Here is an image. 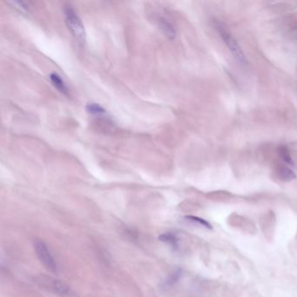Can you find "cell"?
Listing matches in <instances>:
<instances>
[{
	"label": "cell",
	"instance_id": "1",
	"mask_svg": "<svg viewBox=\"0 0 297 297\" xmlns=\"http://www.w3.org/2000/svg\"><path fill=\"white\" fill-rule=\"evenodd\" d=\"M213 24L219 36L221 37L224 44L228 48L231 54L234 59L237 60L239 63L242 66H246L248 64V60L246 58L245 53L242 51V47L238 44L237 40L234 39V36L228 31L226 25L221 22L220 20H214Z\"/></svg>",
	"mask_w": 297,
	"mask_h": 297
},
{
	"label": "cell",
	"instance_id": "2",
	"mask_svg": "<svg viewBox=\"0 0 297 297\" xmlns=\"http://www.w3.org/2000/svg\"><path fill=\"white\" fill-rule=\"evenodd\" d=\"M64 16H65V20H66L65 22L68 25L69 31L74 37V39L77 40V42L81 46L86 44L87 35H86L85 27H84L83 23L80 20L79 15L74 11V9L69 5L65 6Z\"/></svg>",
	"mask_w": 297,
	"mask_h": 297
},
{
	"label": "cell",
	"instance_id": "3",
	"mask_svg": "<svg viewBox=\"0 0 297 297\" xmlns=\"http://www.w3.org/2000/svg\"><path fill=\"white\" fill-rule=\"evenodd\" d=\"M36 283L40 287L46 289L55 295L61 297H75V295L71 291V289L63 283L54 278L48 276H39L36 279Z\"/></svg>",
	"mask_w": 297,
	"mask_h": 297
},
{
	"label": "cell",
	"instance_id": "4",
	"mask_svg": "<svg viewBox=\"0 0 297 297\" xmlns=\"http://www.w3.org/2000/svg\"><path fill=\"white\" fill-rule=\"evenodd\" d=\"M34 250L40 262L52 273H57L58 272L57 262L52 256L50 250H48L46 244L40 240H37L34 242Z\"/></svg>",
	"mask_w": 297,
	"mask_h": 297
},
{
	"label": "cell",
	"instance_id": "5",
	"mask_svg": "<svg viewBox=\"0 0 297 297\" xmlns=\"http://www.w3.org/2000/svg\"><path fill=\"white\" fill-rule=\"evenodd\" d=\"M159 27L162 31L163 33L169 39L174 40L176 36V31L170 21L166 20V18H160L158 21Z\"/></svg>",
	"mask_w": 297,
	"mask_h": 297
},
{
	"label": "cell",
	"instance_id": "6",
	"mask_svg": "<svg viewBox=\"0 0 297 297\" xmlns=\"http://www.w3.org/2000/svg\"><path fill=\"white\" fill-rule=\"evenodd\" d=\"M277 175L280 180L289 183L297 178V175L290 167L285 165H279L277 167Z\"/></svg>",
	"mask_w": 297,
	"mask_h": 297
},
{
	"label": "cell",
	"instance_id": "7",
	"mask_svg": "<svg viewBox=\"0 0 297 297\" xmlns=\"http://www.w3.org/2000/svg\"><path fill=\"white\" fill-rule=\"evenodd\" d=\"M50 79H51L52 85L55 87V88H57V89H58L60 92H62L63 94L68 95V92H69L68 87H67L66 83L64 82L62 78H61L58 73H55V72L51 73V74H50Z\"/></svg>",
	"mask_w": 297,
	"mask_h": 297
},
{
	"label": "cell",
	"instance_id": "8",
	"mask_svg": "<svg viewBox=\"0 0 297 297\" xmlns=\"http://www.w3.org/2000/svg\"><path fill=\"white\" fill-rule=\"evenodd\" d=\"M159 239L161 242L167 243L168 245H170L174 249L178 248V238L176 236V234H174V233H164V234H160L159 236Z\"/></svg>",
	"mask_w": 297,
	"mask_h": 297
},
{
	"label": "cell",
	"instance_id": "9",
	"mask_svg": "<svg viewBox=\"0 0 297 297\" xmlns=\"http://www.w3.org/2000/svg\"><path fill=\"white\" fill-rule=\"evenodd\" d=\"M278 154H279V156L281 157V160L284 162L289 164L290 166H293V159L291 157L290 152H289L288 147H286V146H280V147H278Z\"/></svg>",
	"mask_w": 297,
	"mask_h": 297
},
{
	"label": "cell",
	"instance_id": "10",
	"mask_svg": "<svg viewBox=\"0 0 297 297\" xmlns=\"http://www.w3.org/2000/svg\"><path fill=\"white\" fill-rule=\"evenodd\" d=\"M86 109H87L88 114H90L91 115H96V116L103 115L107 113V111L105 110V108L101 107L99 104L97 103L88 104L87 107H86Z\"/></svg>",
	"mask_w": 297,
	"mask_h": 297
},
{
	"label": "cell",
	"instance_id": "11",
	"mask_svg": "<svg viewBox=\"0 0 297 297\" xmlns=\"http://www.w3.org/2000/svg\"><path fill=\"white\" fill-rule=\"evenodd\" d=\"M7 4H10L12 8L16 9L17 11L22 13L29 12V5L23 1H8Z\"/></svg>",
	"mask_w": 297,
	"mask_h": 297
},
{
	"label": "cell",
	"instance_id": "12",
	"mask_svg": "<svg viewBox=\"0 0 297 297\" xmlns=\"http://www.w3.org/2000/svg\"><path fill=\"white\" fill-rule=\"evenodd\" d=\"M185 219H186V220L189 221V222L197 223L199 225L204 227V228H208V229H213V227L211 226V224H210L209 222H206V220H204V219L196 217V216H191V215H189V216H186Z\"/></svg>",
	"mask_w": 297,
	"mask_h": 297
},
{
	"label": "cell",
	"instance_id": "13",
	"mask_svg": "<svg viewBox=\"0 0 297 297\" xmlns=\"http://www.w3.org/2000/svg\"><path fill=\"white\" fill-rule=\"evenodd\" d=\"M181 275H182V271L181 270L175 271V272L171 274L169 277L167 278V280H166L164 285H165L166 288L172 287L175 283H176V281H178L180 277H181Z\"/></svg>",
	"mask_w": 297,
	"mask_h": 297
}]
</instances>
